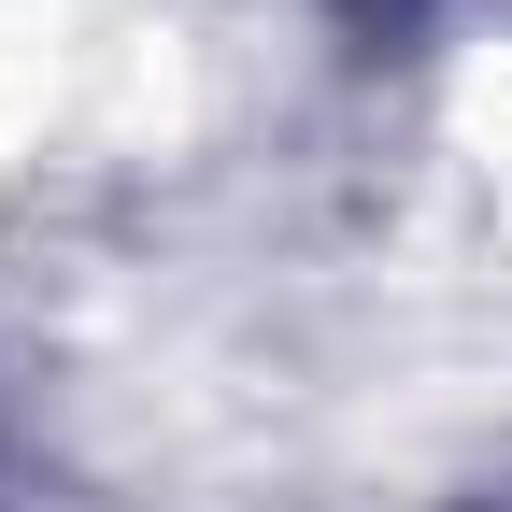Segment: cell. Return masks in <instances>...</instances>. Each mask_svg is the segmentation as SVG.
Segmentation results:
<instances>
[{
    "label": "cell",
    "instance_id": "obj_1",
    "mask_svg": "<svg viewBox=\"0 0 512 512\" xmlns=\"http://www.w3.org/2000/svg\"><path fill=\"white\" fill-rule=\"evenodd\" d=\"M356 15H413V0H356Z\"/></svg>",
    "mask_w": 512,
    "mask_h": 512
}]
</instances>
